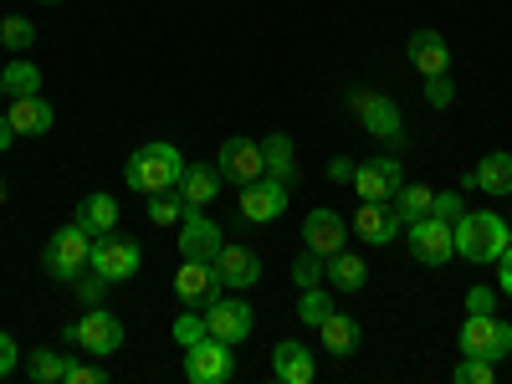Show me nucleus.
<instances>
[{
  "instance_id": "11",
  "label": "nucleus",
  "mask_w": 512,
  "mask_h": 384,
  "mask_svg": "<svg viewBox=\"0 0 512 384\" xmlns=\"http://www.w3.org/2000/svg\"><path fill=\"white\" fill-rule=\"evenodd\" d=\"M77 349H88L93 359H108L123 349V323L108 308H93L88 318H77Z\"/></svg>"
},
{
  "instance_id": "22",
  "label": "nucleus",
  "mask_w": 512,
  "mask_h": 384,
  "mask_svg": "<svg viewBox=\"0 0 512 384\" xmlns=\"http://www.w3.org/2000/svg\"><path fill=\"white\" fill-rule=\"evenodd\" d=\"M318 333H323V349H328L333 359H349V354H359V338H364V328H359L349 313H338V308L318 323Z\"/></svg>"
},
{
  "instance_id": "8",
  "label": "nucleus",
  "mask_w": 512,
  "mask_h": 384,
  "mask_svg": "<svg viewBox=\"0 0 512 384\" xmlns=\"http://www.w3.org/2000/svg\"><path fill=\"white\" fill-rule=\"evenodd\" d=\"M139 267H144V246H139L134 236L108 231V236L93 241V272H103L108 282H128Z\"/></svg>"
},
{
  "instance_id": "7",
  "label": "nucleus",
  "mask_w": 512,
  "mask_h": 384,
  "mask_svg": "<svg viewBox=\"0 0 512 384\" xmlns=\"http://www.w3.org/2000/svg\"><path fill=\"white\" fill-rule=\"evenodd\" d=\"M349 108H354V118L364 123V134H374V139H384V144H405V123H400V108L384 98V93H369V88H359L354 98H349Z\"/></svg>"
},
{
  "instance_id": "33",
  "label": "nucleus",
  "mask_w": 512,
  "mask_h": 384,
  "mask_svg": "<svg viewBox=\"0 0 512 384\" xmlns=\"http://www.w3.org/2000/svg\"><path fill=\"white\" fill-rule=\"evenodd\" d=\"M0 41H6V52H31L36 47V26L26 16H6L0 21Z\"/></svg>"
},
{
  "instance_id": "39",
  "label": "nucleus",
  "mask_w": 512,
  "mask_h": 384,
  "mask_svg": "<svg viewBox=\"0 0 512 384\" xmlns=\"http://www.w3.org/2000/svg\"><path fill=\"white\" fill-rule=\"evenodd\" d=\"M77 292H82V303H103V292H108V277L88 267V272L77 277Z\"/></svg>"
},
{
  "instance_id": "25",
  "label": "nucleus",
  "mask_w": 512,
  "mask_h": 384,
  "mask_svg": "<svg viewBox=\"0 0 512 384\" xmlns=\"http://www.w3.org/2000/svg\"><path fill=\"white\" fill-rule=\"evenodd\" d=\"M466 185H477L487 195H512V154H502V149L482 154V164L472 169V180H466Z\"/></svg>"
},
{
  "instance_id": "21",
  "label": "nucleus",
  "mask_w": 512,
  "mask_h": 384,
  "mask_svg": "<svg viewBox=\"0 0 512 384\" xmlns=\"http://www.w3.org/2000/svg\"><path fill=\"white\" fill-rule=\"evenodd\" d=\"M11 128L21 139H36V134H52V123H57V113H52V103L41 98V93H31V98H11Z\"/></svg>"
},
{
  "instance_id": "24",
  "label": "nucleus",
  "mask_w": 512,
  "mask_h": 384,
  "mask_svg": "<svg viewBox=\"0 0 512 384\" xmlns=\"http://www.w3.org/2000/svg\"><path fill=\"white\" fill-rule=\"evenodd\" d=\"M175 190L185 195L190 210H200V205L216 200V190H221V169H216V164H185V175H180Z\"/></svg>"
},
{
  "instance_id": "15",
  "label": "nucleus",
  "mask_w": 512,
  "mask_h": 384,
  "mask_svg": "<svg viewBox=\"0 0 512 384\" xmlns=\"http://www.w3.org/2000/svg\"><path fill=\"white\" fill-rule=\"evenodd\" d=\"M175 292H180V303L205 308V303H216V297L226 292V282H221L216 262H185V267L175 272Z\"/></svg>"
},
{
  "instance_id": "37",
  "label": "nucleus",
  "mask_w": 512,
  "mask_h": 384,
  "mask_svg": "<svg viewBox=\"0 0 512 384\" xmlns=\"http://www.w3.org/2000/svg\"><path fill=\"white\" fill-rule=\"evenodd\" d=\"M456 384H492V359H472V354H461V364H456V374H451Z\"/></svg>"
},
{
  "instance_id": "34",
  "label": "nucleus",
  "mask_w": 512,
  "mask_h": 384,
  "mask_svg": "<svg viewBox=\"0 0 512 384\" xmlns=\"http://www.w3.org/2000/svg\"><path fill=\"white\" fill-rule=\"evenodd\" d=\"M323 267H328V256H318L313 246H303V256L292 262V282L297 287H318L323 282Z\"/></svg>"
},
{
  "instance_id": "17",
  "label": "nucleus",
  "mask_w": 512,
  "mask_h": 384,
  "mask_svg": "<svg viewBox=\"0 0 512 384\" xmlns=\"http://www.w3.org/2000/svg\"><path fill=\"white\" fill-rule=\"evenodd\" d=\"M410 67L420 72V77H441V72H451V47H446V36L436 31V26H420L415 36H410Z\"/></svg>"
},
{
  "instance_id": "13",
  "label": "nucleus",
  "mask_w": 512,
  "mask_h": 384,
  "mask_svg": "<svg viewBox=\"0 0 512 384\" xmlns=\"http://www.w3.org/2000/svg\"><path fill=\"white\" fill-rule=\"evenodd\" d=\"M200 313H205V328L216 338H226V344H241V338H251V328H256L251 303H236V297H226V292L216 297V303H205Z\"/></svg>"
},
{
  "instance_id": "2",
  "label": "nucleus",
  "mask_w": 512,
  "mask_h": 384,
  "mask_svg": "<svg viewBox=\"0 0 512 384\" xmlns=\"http://www.w3.org/2000/svg\"><path fill=\"white\" fill-rule=\"evenodd\" d=\"M456 236V256L461 262H477V267H497V256L512 246V226L497 216V210H472L451 226Z\"/></svg>"
},
{
  "instance_id": "9",
  "label": "nucleus",
  "mask_w": 512,
  "mask_h": 384,
  "mask_svg": "<svg viewBox=\"0 0 512 384\" xmlns=\"http://www.w3.org/2000/svg\"><path fill=\"white\" fill-rule=\"evenodd\" d=\"M221 246H226L221 226L210 216H200V210H185V221H180V256L185 262H216Z\"/></svg>"
},
{
  "instance_id": "45",
  "label": "nucleus",
  "mask_w": 512,
  "mask_h": 384,
  "mask_svg": "<svg viewBox=\"0 0 512 384\" xmlns=\"http://www.w3.org/2000/svg\"><path fill=\"white\" fill-rule=\"evenodd\" d=\"M11 139H16V128H11V118H6V113H0V154L11 149Z\"/></svg>"
},
{
  "instance_id": "35",
  "label": "nucleus",
  "mask_w": 512,
  "mask_h": 384,
  "mask_svg": "<svg viewBox=\"0 0 512 384\" xmlns=\"http://www.w3.org/2000/svg\"><path fill=\"white\" fill-rule=\"evenodd\" d=\"M205 333H210V328H205V313H200V308H190V313H180V318H175V344H185V349H190V344H200Z\"/></svg>"
},
{
  "instance_id": "18",
  "label": "nucleus",
  "mask_w": 512,
  "mask_h": 384,
  "mask_svg": "<svg viewBox=\"0 0 512 384\" xmlns=\"http://www.w3.org/2000/svg\"><path fill=\"white\" fill-rule=\"evenodd\" d=\"M354 231H359V241H369V246H390V241L405 231V221L395 216L390 200H364V210L354 216Z\"/></svg>"
},
{
  "instance_id": "44",
  "label": "nucleus",
  "mask_w": 512,
  "mask_h": 384,
  "mask_svg": "<svg viewBox=\"0 0 512 384\" xmlns=\"http://www.w3.org/2000/svg\"><path fill=\"white\" fill-rule=\"evenodd\" d=\"M497 267H502V292L512 297V246H507V251L497 256Z\"/></svg>"
},
{
  "instance_id": "30",
  "label": "nucleus",
  "mask_w": 512,
  "mask_h": 384,
  "mask_svg": "<svg viewBox=\"0 0 512 384\" xmlns=\"http://www.w3.org/2000/svg\"><path fill=\"white\" fill-rule=\"evenodd\" d=\"M333 313V292L318 282V287H303V297H297V318H303L308 328H318L323 318Z\"/></svg>"
},
{
  "instance_id": "23",
  "label": "nucleus",
  "mask_w": 512,
  "mask_h": 384,
  "mask_svg": "<svg viewBox=\"0 0 512 384\" xmlns=\"http://www.w3.org/2000/svg\"><path fill=\"white\" fill-rule=\"evenodd\" d=\"M88 236H108L113 226H118V200L113 195H103V190H93V195H82L77 200V216H72Z\"/></svg>"
},
{
  "instance_id": "38",
  "label": "nucleus",
  "mask_w": 512,
  "mask_h": 384,
  "mask_svg": "<svg viewBox=\"0 0 512 384\" xmlns=\"http://www.w3.org/2000/svg\"><path fill=\"white\" fill-rule=\"evenodd\" d=\"M431 216L456 226V221L466 216V210H461V190H436V200H431Z\"/></svg>"
},
{
  "instance_id": "47",
  "label": "nucleus",
  "mask_w": 512,
  "mask_h": 384,
  "mask_svg": "<svg viewBox=\"0 0 512 384\" xmlns=\"http://www.w3.org/2000/svg\"><path fill=\"white\" fill-rule=\"evenodd\" d=\"M0 98H6V72H0Z\"/></svg>"
},
{
  "instance_id": "29",
  "label": "nucleus",
  "mask_w": 512,
  "mask_h": 384,
  "mask_svg": "<svg viewBox=\"0 0 512 384\" xmlns=\"http://www.w3.org/2000/svg\"><path fill=\"white\" fill-rule=\"evenodd\" d=\"M0 72H6V93H11V98H31V93H41V67H36V62L11 57Z\"/></svg>"
},
{
  "instance_id": "40",
  "label": "nucleus",
  "mask_w": 512,
  "mask_h": 384,
  "mask_svg": "<svg viewBox=\"0 0 512 384\" xmlns=\"http://www.w3.org/2000/svg\"><path fill=\"white\" fill-rule=\"evenodd\" d=\"M67 384H103V369L98 364H82V359H67Z\"/></svg>"
},
{
  "instance_id": "16",
  "label": "nucleus",
  "mask_w": 512,
  "mask_h": 384,
  "mask_svg": "<svg viewBox=\"0 0 512 384\" xmlns=\"http://www.w3.org/2000/svg\"><path fill=\"white\" fill-rule=\"evenodd\" d=\"M344 241H349V226H344V216H338V210H328V205L308 210L303 246H313L318 256H338V251H344Z\"/></svg>"
},
{
  "instance_id": "32",
  "label": "nucleus",
  "mask_w": 512,
  "mask_h": 384,
  "mask_svg": "<svg viewBox=\"0 0 512 384\" xmlns=\"http://www.w3.org/2000/svg\"><path fill=\"white\" fill-rule=\"evenodd\" d=\"M26 374H31L36 384H57V379L67 374V354H57V349H36V354L26 359Z\"/></svg>"
},
{
  "instance_id": "12",
  "label": "nucleus",
  "mask_w": 512,
  "mask_h": 384,
  "mask_svg": "<svg viewBox=\"0 0 512 384\" xmlns=\"http://www.w3.org/2000/svg\"><path fill=\"white\" fill-rule=\"evenodd\" d=\"M400 185H405V169H400L395 154H379V159H369V164L354 169V190H359V200H395Z\"/></svg>"
},
{
  "instance_id": "46",
  "label": "nucleus",
  "mask_w": 512,
  "mask_h": 384,
  "mask_svg": "<svg viewBox=\"0 0 512 384\" xmlns=\"http://www.w3.org/2000/svg\"><path fill=\"white\" fill-rule=\"evenodd\" d=\"M36 6H62V0H36Z\"/></svg>"
},
{
  "instance_id": "48",
  "label": "nucleus",
  "mask_w": 512,
  "mask_h": 384,
  "mask_svg": "<svg viewBox=\"0 0 512 384\" xmlns=\"http://www.w3.org/2000/svg\"><path fill=\"white\" fill-rule=\"evenodd\" d=\"M507 226H512V221H507Z\"/></svg>"
},
{
  "instance_id": "31",
  "label": "nucleus",
  "mask_w": 512,
  "mask_h": 384,
  "mask_svg": "<svg viewBox=\"0 0 512 384\" xmlns=\"http://www.w3.org/2000/svg\"><path fill=\"white\" fill-rule=\"evenodd\" d=\"M185 195L180 190H159V195H149V221L154 226H175V221H185Z\"/></svg>"
},
{
  "instance_id": "36",
  "label": "nucleus",
  "mask_w": 512,
  "mask_h": 384,
  "mask_svg": "<svg viewBox=\"0 0 512 384\" xmlns=\"http://www.w3.org/2000/svg\"><path fill=\"white\" fill-rule=\"evenodd\" d=\"M425 103H431L436 113L456 103V82H451V72H441V77H425Z\"/></svg>"
},
{
  "instance_id": "3",
  "label": "nucleus",
  "mask_w": 512,
  "mask_h": 384,
  "mask_svg": "<svg viewBox=\"0 0 512 384\" xmlns=\"http://www.w3.org/2000/svg\"><path fill=\"white\" fill-rule=\"evenodd\" d=\"M93 241H98V236H88L77 221L57 226L52 241H47V251H41V267H47V277H57V282H77L82 272L93 267Z\"/></svg>"
},
{
  "instance_id": "42",
  "label": "nucleus",
  "mask_w": 512,
  "mask_h": 384,
  "mask_svg": "<svg viewBox=\"0 0 512 384\" xmlns=\"http://www.w3.org/2000/svg\"><path fill=\"white\" fill-rule=\"evenodd\" d=\"M466 313H497V292L492 287H472L466 292Z\"/></svg>"
},
{
  "instance_id": "27",
  "label": "nucleus",
  "mask_w": 512,
  "mask_h": 384,
  "mask_svg": "<svg viewBox=\"0 0 512 384\" xmlns=\"http://www.w3.org/2000/svg\"><path fill=\"white\" fill-rule=\"evenodd\" d=\"M262 159H267V175L282 180V185L297 175V149H292L287 134H267V139H262Z\"/></svg>"
},
{
  "instance_id": "26",
  "label": "nucleus",
  "mask_w": 512,
  "mask_h": 384,
  "mask_svg": "<svg viewBox=\"0 0 512 384\" xmlns=\"http://www.w3.org/2000/svg\"><path fill=\"white\" fill-rule=\"evenodd\" d=\"M323 282L338 287V292H359L369 282V262H364V256H354V251H338V256H328Z\"/></svg>"
},
{
  "instance_id": "28",
  "label": "nucleus",
  "mask_w": 512,
  "mask_h": 384,
  "mask_svg": "<svg viewBox=\"0 0 512 384\" xmlns=\"http://www.w3.org/2000/svg\"><path fill=\"white\" fill-rule=\"evenodd\" d=\"M431 200H436L431 185H410V180H405V185L395 190L390 205H395V216H400V221H420V216H431Z\"/></svg>"
},
{
  "instance_id": "4",
  "label": "nucleus",
  "mask_w": 512,
  "mask_h": 384,
  "mask_svg": "<svg viewBox=\"0 0 512 384\" xmlns=\"http://www.w3.org/2000/svg\"><path fill=\"white\" fill-rule=\"evenodd\" d=\"M461 354L502 364L512 354V323H502L497 313H466V323H461Z\"/></svg>"
},
{
  "instance_id": "1",
  "label": "nucleus",
  "mask_w": 512,
  "mask_h": 384,
  "mask_svg": "<svg viewBox=\"0 0 512 384\" xmlns=\"http://www.w3.org/2000/svg\"><path fill=\"white\" fill-rule=\"evenodd\" d=\"M180 175H185V159H180V149L169 144V139H149L144 149H134V154H128V164H123L128 190H139V195L175 190Z\"/></svg>"
},
{
  "instance_id": "19",
  "label": "nucleus",
  "mask_w": 512,
  "mask_h": 384,
  "mask_svg": "<svg viewBox=\"0 0 512 384\" xmlns=\"http://www.w3.org/2000/svg\"><path fill=\"white\" fill-rule=\"evenodd\" d=\"M216 272H221L226 292H246V287L262 282V262H256V251H246V246H221Z\"/></svg>"
},
{
  "instance_id": "43",
  "label": "nucleus",
  "mask_w": 512,
  "mask_h": 384,
  "mask_svg": "<svg viewBox=\"0 0 512 384\" xmlns=\"http://www.w3.org/2000/svg\"><path fill=\"white\" fill-rule=\"evenodd\" d=\"M354 169H359V164H354L349 154H338V159H328V180H333V185H354Z\"/></svg>"
},
{
  "instance_id": "6",
  "label": "nucleus",
  "mask_w": 512,
  "mask_h": 384,
  "mask_svg": "<svg viewBox=\"0 0 512 384\" xmlns=\"http://www.w3.org/2000/svg\"><path fill=\"white\" fill-rule=\"evenodd\" d=\"M231 374H236V354H231L226 338L205 333L200 344L185 349V379H190V384H226Z\"/></svg>"
},
{
  "instance_id": "41",
  "label": "nucleus",
  "mask_w": 512,
  "mask_h": 384,
  "mask_svg": "<svg viewBox=\"0 0 512 384\" xmlns=\"http://www.w3.org/2000/svg\"><path fill=\"white\" fill-rule=\"evenodd\" d=\"M16 364H21V344H16V338H11L6 328H0V379H6Z\"/></svg>"
},
{
  "instance_id": "5",
  "label": "nucleus",
  "mask_w": 512,
  "mask_h": 384,
  "mask_svg": "<svg viewBox=\"0 0 512 384\" xmlns=\"http://www.w3.org/2000/svg\"><path fill=\"white\" fill-rule=\"evenodd\" d=\"M405 246L420 267H446L456 256V236H451V221H436V216H420V221H405Z\"/></svg>"
},
{
  "instance_id": "10",
  "label": "nucleus",
  "mask_w": 512,
  "mask_h": 384,
  "mask_svg": "<svg viewBox=\"0 0 512 384\" xmlns=\"http://www.w3.org/2000/svg\"><path fill=\"white\" fill-rule=\"evenodd\" d=\"M216 169H221V180H231V185H251V180H262V175H267L262 144H256V139H226V144H221Z\"/></svg>"
},
{
  "instance_id": "14",
  "label": "nucleus",
  "mask_w": 512,
  "mask_h": 384,
  "mask_svg": "<svg viewBox=\"0 0 512 384\" xmlns=\"http://www.w3.org/2000/svg\"><path fill=\"white\" fill-rule=\"evenodd\" d=\"M282 210H287V185H282V180L262 175V180L241 185V216H246L251 226H267V221H277Z\"/></svg>"
},
{
  "instance_id": "20",
  "label": "nucleus",
  "mask_w": 512,
  "mask_h": 384,
  "mask_svg": "<svg viewBox=\"0 0 512 384\" xmlns=\"http://www.w3.org/2000/svg\"><path fill=\"white\" fill-rule=\"evenodd\" d=\"M272 374H277L282 384H313L318 359H313V349H308V344L287 338V344H277V349H272Z\"/></svg>"
}]
</instances>
